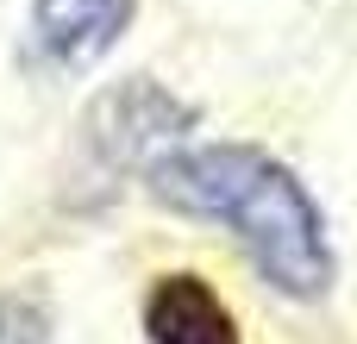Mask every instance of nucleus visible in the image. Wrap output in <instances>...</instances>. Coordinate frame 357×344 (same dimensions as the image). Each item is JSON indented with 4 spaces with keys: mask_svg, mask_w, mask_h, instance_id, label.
Instances as JSON below:
<instances>
[{
    "mask_svg": "<svg viewBox=\"0 0 357 344\" xmlns=\"http://www.w3.org/2000/svg\"><path fill=\"white\" fill-rule=\"evenodd\" d=\"M195 119H201L195 100H182L157 75H126L119 88L94 94V107L82 113V169L94 182L144 175L163 150L188 144Z\"/></svg>",
    "mask_w": 357,
    "mask_h": 344,
    "instance_id": "f03ea898",
    "label": "nucleus"
},
{
    "mask_svg": "<svg viewBox=\"0 0 357 344\" xmlns=\"http://www.w3.org/2000/svg\"><path fill=\"white\" fill-rule=\"evenodd\" d=\"M144 338L151 344H245L238 313L220 288L195 269H163L144 295Z\"/></svg>",
    "mask_w": 357,
    "mask_h": 344,
    "instance_id": "20e7f679",
    "label": "nucleus"
},
{
    "mask_svg": "<svg viewBox=\"0 0 357 344\" xmlns=\"http://www.w3.org/2000/svg\"><path fill=\"white\" fill-rule=\"evenodd\" d=\"M138 0H31V50L56 75H82L119 50Z\"/></svg>",
    "mask_w": 357,
    "mask_h": 344,
    "instance_id": "7ed1b4c3",
    "label": "nucleus"
},
{
    "mask_svg": "<svg viewBox=\"0 0 357 344\" xmlns=\"http://www.w3.org/2000/svg\"><path fill=\"white\" fill-rule=\"evenodd\" d=\"M144 188L157 207L220 226L238 238L251 269L282 295V301H326L339 282L333 232L307 182L270 157L264 144H176L144 169Z\"/></svg>",
    "mask_w": 357,
    "mask_h": 344,
    "instance_id": "f257e3e1",
    "label": "nucleus"
},
{
    "mask_svg": "<svg viewBox=\"0 0 357 344\" xmlns=\"http://www.w3.org/2000/svg\"><path fill=\"white\" fill-rule=\"evenodd\" d=\"M56 320L38 295H0V344H50Z\"/></svg>",
    "mask_w": 357,
    "mask_h": 344,
    "instance_id": "39448f33",
    "label": "nucleus"
}]
</instances>
